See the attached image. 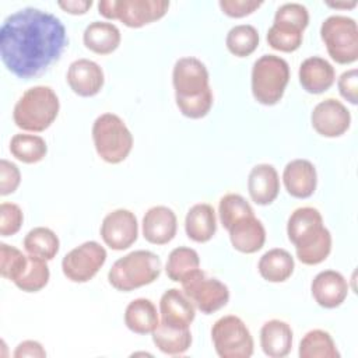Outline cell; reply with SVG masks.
Returning <instances> with one entry per match:
<instances>
[{"mask_svg":"<svg viewBox=\"0 0 358 358\" xmlns=\"http://www.w3.org/2000/svg\"><path fill=\"white\" fill-rule=\"evenodd\" d=\"M69 43L63 22L41 8L10 14L0 28V56L14 76L31 80L57 62Z\"/></svg>","mask_w":358,"mask_h":358,"instance_id":"1","label":"cell"},{"mask_svg":"<svg viewBox=\"0 0 358 358\" xmlns=\"http://www.w3.org/2000/svg\"><path fill=\"white\" fill-rule=\"evenodd\" d=\"M287 235L295 246L298 260L306 266L324 262L331 252V234L315 207L294 210L287 222Z\"/></svg>","mask_w":358,"mask_h":358,"instance_id":"2","label":"cell"},{"mask_svg":"<svg viewBox=\"0 0 358 358\" xmlns=\"http://www.w3.org/2000/svg\"><path fill=\"white\" fill-rule=\"evenodd\" d=\"M60 102L56 92L48 85L28 88L14 105L13 119L17 127L39 133L46 130L57 117Z\"/></svg>","mask_w":358,"mask_h":358,"instance_id":"3","label":"cell"},{"mask_svg":"<svg viewBox=\"0 0 358 358\" xmlns=\"http://www.w3.org/2000/svg\"><path fill=\"white\" fill-rule=\"evenodd\" d=\"M161 270V259L151 250L140 249L117 259L108 273V281L115 289L129 292L154 282Z\"/></svg>","mask_w":358,"mask_h":358,"instance_id":"4","label":"cell"},{"mask_svg":"<svg viewBox=\"0 0 358 358\" xmlns=\"http://www.w3.org/2000/svg\"><path fill=\"white\" fill-rule=\"evenodd\" d=\"M289 81V66L277 55L260 56L252 67L250 85L253 98L266 106L281 101Z\"/></svg>","mask_w":358,"mask_h":358,"instance_id":"5","label":"cell"},{"mask_svg":"<svg viewBox=\"0 0 358 358\" xmlns=\"http://www.w3.org/2000/svg\"><path fill=\"white\" fill-rule=\"evenodd\" d=\"M92 141L96 154L108 164L124 161L133 148V134L115 113L99 115L92 124Z\"/></svg>","mask_w":358,"mask_h":358,"instance_id":"6","label":"cell"},{"mask_svg":"<svg viewBox=\"0 0 358 358\" xmlns=\"http://www.w3.org/2000/svg\"><path fill=\"white\" fill-rule=\"evenodd\" d=\"M320 38L329 56L338 64H351L358 59V27L347 15H330L320 25Z\"/></svg>","mask_w":358,"mask_h":358,"instance_id":"7","label":"cell"},{"mask_svg":"<svg viewBox=\"0 0 358 358\" xmlns=\"http://www.w3.org/2000/svg\"><path fill=\"white\" fill-rule=\"evenodd\" d=\"M168 8L166 0H101L98 3L101 15L119 20L130 28H140L162 18Z\"/></svg>","mask_w":358,"mask_h":358,"instance_id":"8","label":"cell"},{"mask_svg":"<svg viewBox=\"0 0 358 358\" xmlns=\"http://www.w3.org/2000/svg\"><path fill=\"white\" fill-rule=\"evenodd\" d=\"M211 340L221 358H249L253 354V337L245 322L235 315L222 316L213 324Z\"/></svg>","mask_w":358,"mask_h":358,"instance_id":"9","label":"cell"},{"mask_svg":"<svg viewBox=\"0 0 358 358\" xmlns=\"http://www.w3.org/2000/svg\"><path fill=\"white\" fill-rule=\"evenodd\" d=\"M182 284V291L204 315H211L224 308L229 301L228 287L218 278L208 277L201 268L194 271Z\"/></svg>","mask_w":358,"mask_h":358,"instance_id":"10","label":"cell"},{"mask_svg":"<svg viewBox=\"0 0 358 358\" xmlns=\"http://www.w3.org/2000/svg\"><path fill=\"white\" fill-rule=\"evenodd\" d=\"M105 248L95 242L87 241L71 249L62 260L64 277L73 282H87L95 277L106 262Z\"/></svg>","mask_w":358,"mask_h":358,"instance_id":"11","label":"cell"},{"mask_svg":"<svg viewBox=\"0 0 358 358\" xmlns=\"http://www.w3.org/2000/svg\"><path fill=\"white\" fill-rule=\"evenodd\" d=\"M99 232L106 246L113 250H124L137 241L138 222L134 213L117 208L105 215Z\"/></svg>","mask_w":358,"mask_h":358,"instance_id":"12","label":"cell"},{"mask_svg":"<svg viewBox=\"0 0 358 358\" xmlns=\"http://www.w3.org/2000/svg\"><path fill=\"white\" fill-rule=\"evenodd\" d=\"M210 76L206 64L193 56L176 60L172 70L175 98L196 96L210 88Z\"/></svg>","mask_w":358,"mask_h":358,"instance_id":"13","label":"cell"},{"mask_svg":"<svg viewBox=\"0 0 358 358\" xmlns=\"http://www.w3.org/2000/svg\"><path fill=\"white\" fill-rule=\"evenodd\" d=\"M310 122L320 136L340 137L350 129L351 113L338 99L327 98L313 108Z\"/></svg>","mask_w":358,"mask_h":358,"instance_id":"14","label":"cell"},{"mask_svg":"<svg viewBox=\"0 0 358 358\" xmlns=\"http://www.w3.org/2000/svg\"><path fill=\"white\" fill-rule=\"evenodd\" d=\"M66 80L74 94L88 98L102 90L105 76L102 67L94 60L77 59L69 66Z\"/></svg>","mask_w":358,"mask_h":358,"instance_id":"15","label":"cell"},{"mask_svg":"<svg viewBox=\"0 0 358 358\" xmlns=\"http://www.w3.org/2000/svg\"><path fill=\"white\" fill-rule=\"evenodd\" d=\"M310 291L319 306L334 309L345 301L348 294V282L341 273L336 270H323L312 280Z\"/></svg>","mask_w":358,"mask_h":358,"instance_id":"16","label":"cell"},{"mask_svg":"<svg viewBox=\"0 0 358 358\" xmlns=\"http://www.w3.org/2000/svg\"><path fill=\"white\" fill-rule=\"evenodd\" d=\"M143 236L152 245H165L171 242L178 229L176 215L166 206H154L143 217Z\"/></svg>","mask_w":358,"mask_h":358,"instance_id":"17","label":"cell"},{"mask_svg":"<svg viewBox=\"0 0 358 358\" xmlns=\"http://www.w3.org/2000/svg\"><path fill=\"white\" fill-rule=\"evenodd\" d=\"M282 182L288 194L295 199H308L317 186L316 168L308 159H292L282 171Z\"/></svg>","mask_w":358,"mask_h":358,"instance_id":"18","label":"cell"},{"mask_svg":"<svg viewBox=\"0 0 358 358\" xmlns=\"http://www.w3.org/2000/svg\"><path fill=\"white\" fill-rule=\"evenodd\" d=\"M161 322L175 327H189L196 317V306L178 288L166 289L159 299Z\"/></svg>","mask_w":358,"mask_h":358,"instance_id":"19","label":"cell"},{"mask_svg":"<svg viewBox=\"0 0 358 358\" xmlns=\"http://www.w3.org/2000/svg\"><path fill=\"white\" fill-rule=\"evenodd\" d=\"M302 88L309 94H322L336 81V70L330 62L320 56L305 59L298 71Z\"/></svg>","mask_w":358,"mask_h":358,"instance_id":"20","label":"cell"},{"mask_svg":"<svg viewBox=\"0 0 358 358\" xmlns=\"http://www.w3.org/2000/svg\"><path fill=\"white\" fill-rule=\"evenodd\" d=\"M248 190L256 204H271L280 192V178L275 168L271 164L255 165L248 176Z\"/></svg>","mask_w":358,"mask_h":358,"instance_id":"21","label":"cell"},{"mask_svg":"<svg viewBox=\"0 0 358 358\" xmlns=\"http://www.w3.org/2000/svg\"><path fill=\"white\" fill-rule=\"evenodd\" d=\"M228 232L234 249L241 253H256L266 242L264 225L255 214L238 220Z\"/></svg>","mask_w":358,"mask_h":358,"instance_id":"22","label":"cell"},{"mask_svg":"<svg viewBox=\"0 0 358 358\" xmlns=\"http://www.w3.org/2000/svg\"><path fill=\"white\" fill-rule=\"evenodd\" d=\"M260 347L270 358H282L292 348V329L287 322L271 319L260 329Z\"/></svg>","mask_w":358,"mask_h":358,"instance_id":"23","label":"cell"},{"mask_svg":"<svg viewBox=\"0 0 358 358\" xmlns=\"http://www.w3.org/2000/svg\"><path fill=\"white\" fill-rule=\"evenodd\" d=\"M185 231L193 242H208L217 232V217L213 206L207 203L192 206L185 218Z\"/></svg>","mask_w":358,"mask_h":358,"instance_id":"24","label":"cell"},{"mask_svg":"<svg viewBox=\"0 0 358 358\" xmlns=\"http://www.w3.org/2000/svg\"><path fill=\"white\" fill-rule=\"evenodd\" d=\"M87 49L96 55H109L115 52L122 41L119 28L106 21H94L87 25L83 34Z\"/></svg>","mask_w":358,"mask_h":358,"instance_id":"25","label":"cell"},{"mask_svg":"<svg viewBox=\"0 0 358 358\" xmlns=\"http://www.w3.org/2000/svg\"><path fill=\"white\" fill-rule=\"evenodd\" d=\"M260 275L268 282L287 281L295 268V262L291 253L282 248L267 250L257 264Z\"/></svg>","mask_w":358,"mask_h":358,"instance_id":"26","label":"cell"},{"mask_svg":"<svg viewBox=\"0 0 358 358\" xmlns=\"http://www.w3.org/2000/svg\"><path fill=\"white\" fill-rule=\"evenodd\" d=\"M159 319L152 301L147 298L133 299L124 310V324L136 334H150L158 326Z\"/></svg>","mask_w":358,"mask_h":358,"instance_id":"27","label":"cell"},{"mask_svg":"<svg viewBox=\"0 0 358 358\" xmlns=\"http://www.w3.org/2000/svg\"><path fill=\"white\" fill-rule=\"evenodd\" d=\"M151 334L157 348L168 355L185 354L192 345V333L189 327H175L161 322Z\"/></svg>","mask_w":358,"mask_h":358,"instance_id":"28","label":"cell"},{"mask_svg":"<svg viewBox=\"0 0 358 358\" xmlns=\"http://www.w3.org/2000/svg\"><path fill=\"white\" fill-rule=\"evenodd\" d=\"M200 268L199 253L187 246L175 248L166 260L165 271L169 280L182 282Z\"/></svg>","mask_w":358,"mask_h":358,"instance_id":"29","label":"cell"},{"mask_svg":"<svg viewBox=\"0 0 358 358\" xmlns=\"http://www.w3.org/2000/svg\"><path fill=\"white\" fill-rule=\"evenodd\" d=\"M10 152L24 164H36L45 158L48 145L41 136L17 133L10 140Z\"/></svg>","mask_w":358,"mask_h":358,"instance_id":"30","label":"cell"},{"mask_svg":"<svg viewBox=\"0 0 358 358\" xmlns=\"http://www.w3.org/2000/svg\"><path fill=\"white\" fill-rule=\"evenodd\" d=\"M60 248L57 235L46 227H36L31 229L24 238V249L28 255L52 260L56 257Z\"/></svg>","mask_w":358,"mask_h":358,"instance_id":"31","label":"cell"},{"mask_svg":"<svg viewBox=\"0 0 358 358\" xmlns=\"http://www.w3.org/2000/svg\"><path fill=\"white\" fill-rule=\"evenodd\" d=\"M301 358H338L340 352L331 336L320 329L308 331L299 343Z\"/></svg>","mask_w":358,"mask_h":358,"instance_id":"32","label":"cell"},{"mask_svg":"<svg viewBox=\"0 0 358 358\" xmlns=\"http://www.w3.org/2000/svg\"><path fill=\"white\" fill-rule=\"evenodd\" d=\"M228 50L236 57L252 55L259 46V32L250 24H239L232 27L225 38Z\"/></svg>","mask_w":358,"mask_h":358,"instance_id":"33","label":"cell"},{"mask_svg":"<svg viewBox=\"0 0 358 358\" xmlns=\"http://www.w3.org/2000/svg\"><path fill=\"white\" fill-rule=\"evenodd\" d=\"M50 271L48 260L28 255V264L14 284L24 292H38L49 282Z\"/></svg>","mask_w":358,"mask_h":358,"instance_id":"34","label":"cell"},{"mask_svg":"<svg viewBox=\"0 0 358 358\" xmlns=\"http://www.w3.org/2000/svg\"><path fill=\"white\" fill-rule=\"evenodd\" d=\"M266 39H267V43L274 50L289 53V52H295L302 45L303 32L287 24L273 22V25L267 31Z\"/></svg>","mask_w":358,"mask_h":358,"instance_id":"35","label":"cell"},{"mask_svg":"<svg viewBox=\"0 0 358 358\" xmlns=\"http://www.w3.org/2000/svg\"><path fill=\"white\" fill-rule=\"evenodd\" d=\"M253 208L246 201L245 197H242L238 193H227L220 199L218 204V215L222 227L228 231L238 220L252 215Z\"/></svg>","mask_w":358,"mask_h":358,"instance_id":"36","label":"cell"},{"mask_svg":"<svg viewBox=\"0 0 358 358\" xmlns=\"http://www.w3.org/2000/svg\"><path fill=\"white\" fill-rule=\"evenodd\" d=\"M28 264V256L24 255L20 249L0 243V274L1 277L11 280L13 282L24 273Z\"/></svg>","mask_w":358,"mask_h":358,"instance_id":"37","label":"cell"},{"mask_svg":"<svg viewBox=\"0 0 358 358\" xmlns=\"http://www.w3.org/2000/svg\"><path fill=\"white\" fill-rule=\"evenodd\" d=\"M175 101L183 116L190 119H201L210 112L213 106V91L211 88H208L200 95L189 98H175Z\"/></svg>","mask_w":358,"mask_h":358,"instance_id":"38","label":"cell"},{"mask_svg":"<svg viewBox=\"0 0 358 358\" xmlns=\"http://www.w3.org/2000/svg\"><path fill=\"white\" fill-rule=\"evenodd\" d=\"M274 22L287 24L303 32L309 24V11L301 3H284L277 8Z\"/></svg>","mask_w":358,"mask_h":358,"instance_id":"39","label":"cell"},{"mask_svg":"<svg viewBox=\"0 0 358 358\" xmlns=\"http://www.w3.org/2000/svg\"><path fill=\"white\" fill-rule=\"evenodd\" d=\"M24 222V214L18 204L4 201L0 204V235H15Z\"/></svg>","mask_w":358,"mask_h":358,"instance_id":"40","label":"cell"},{"mask_svg":"<svg viewBox=\"0 0 358 358\" xmlns=\"http://www.w3.org/2000/svg\"><path fill=\"white\" fill-rule=\"evenodd\" d=\"M21 182L18 166L7 159L0 161V194L7 196L17 190Z\"/></svg>","mask_w":358,"mask_h":358,"instance_id":"41","label":"cell"},{"mask_svg":"<svg viewBox=\"0 0 358 358\" xmlns=\"http://www.w3.org/2000/svg\"><path fill=\"white\" fill-rule=\"evenodd\" d=\"M263 3L257 0H220L218 6L224 14L232 18H242L256 11Z\"/></svg>","mask_w":358,"mask_h":358,"instance_id":"42","label":"cell"},{"mask_svg":"<svg viewBox=\"0 0 358 358\" xmlns=\"http://www.w3.org/2000/svg\"><path fill=\"white\" fill-rule=\"evenodd\" d=\"M337 87L340 95L350 103L355 105L358 102V70L350 69L344 71L337 81Z\"/></svg>","mask_w":358,"mask_h":358,"instance_id":"43","label":"cell"},{"mask_svg":"<svg viewBox=\"0 0 358 358\" xmlns=\"http://www.w3.org/2000/svg\"><path fill=\"white\" fill-rule=\"evenodd\" d=\"M14 358H45L46 357V351L43 348V345L35 340H25L22 343H20L15 347V351L13 354Z\"/></svg>","mask_w":358,"mask_h":358,"instance_id":"44","label":"cell"},{"mask_svg":"<svg viewBox=\"0 0 358 358\" xmlns=\"http://www.w3.org/2000/svg\"><path fill=\"white\" fill-rule=\"evenodd\" d=\"M57 6L69 14L78 15V14H85L91 8L92 1L91 0H60L57 1Z\"/></svg>","mask_w":358,"mask_h":358,"instance_id":"45","label":"cell"},{"mask_svg":"<svg viewBox=\"0 0 358 358\" xmlns=\"http://www.w3.org/2000/svg\"><path fill=\"white\" fill-rule=\"evenodd\" d=\"M329 7L333 8H354L357 6V0H350V1H326Z\"/></svg>","mask_w":358,"mask_h":358,"instance_id":"46","label":"cell"}]
</instances>
